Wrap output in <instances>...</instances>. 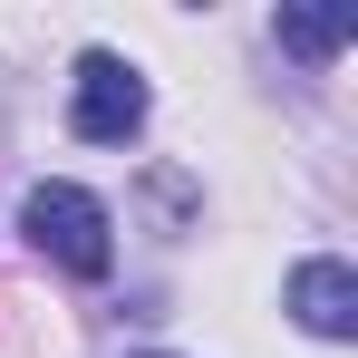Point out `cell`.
Listing matches in <instances>:
<instances>
[{
  "instance_id": "obj_1",
  "label": "cell",
  "mask_w": 358,
  "mask_h": 358,
  "mask_svg": "<svg viewBox=\"0 0 358 358\" xmlns=\"http://www.w3.org/2000/svg\"><path fill=\"white\" fill-rule=\"evenodd\" d=\"M20 233L39 242V262H59V271H78V281H107V262H117V242H107V203L78 194V184H29Z\"/></svg>"
},
{
  "instance_id": "obj_2",
  "label": "cell",
  "mask_w": 358,
  "mask_h": 358,
  "mask_svg": "<svg viewBox=\"0 0 358 358\" xmlns=\"http://www.w3.org/2000/svg\"><path fill=\"white\" fill-rule=\"evenodd\" d=\"M68 126L87 136V145H126L136 126H145V78L107 49H87L78 59V97H68Z\"/></svg>"
},
{
  "instance_id": "obj_3",
  "label": "cell",
  "mask_w": 358,
  "mask_h": 358,
  "mask_svg": "<svg viewBox=\"0 0 358 358\" xmlns=\"http://www.w3.org/2000/svg\"><path fill=\"white\" fill-rule=\"evenodd\" d=\"M291 320L310 339H349L358 329V271L349 262H300L291 271Z\"/></svg>"
},
{
  "instance_id": "obj_4",
  "label": "cell",
  "mask_w": 358,
  "mask_h": 358,
  "mask_svg": "<svg viewBox=\"0 0 358 358\" xmlns=\"http://www.w3.org/2000/svg\"><path fill=\"white\" fill-rule=\"evenodd\" d=\"M349 29H358L349 10H281V39H291L300 59H329V49H339Z\"/></svg>"
}]
</instances>
